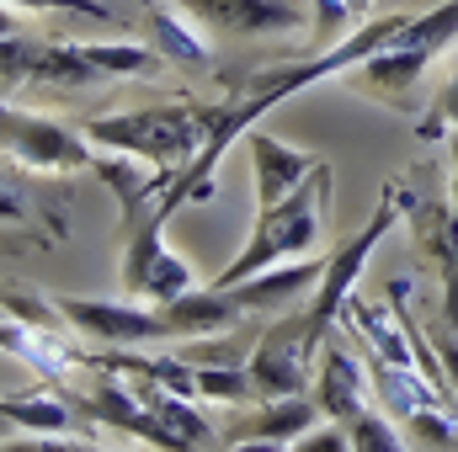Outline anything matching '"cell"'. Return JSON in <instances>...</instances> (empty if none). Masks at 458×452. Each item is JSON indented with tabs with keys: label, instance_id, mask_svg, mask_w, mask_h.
Wrapping results in <instances>:
<instances>
[{
	"label": "cell",
	"instance_id": "cell-15",
	"mask_svg": "<svg viewBox=\"0 0 458 452\" xmlns=\"http://www.w3.org/2000/svg\"><path fill=\"white\" fill-rule=\"evenodd\" d=\"M192 378H198V394H203V399L240 405V399L256 394V389H250V372H234V367H192Z\"/></svg>",
	"mask_w": 458,
	"mask_h": 452
},
{
	"label": "cell",
	"instance_id": "cell-10",
	"mask_svg": "<svg viewBox=\"0 0 458 452\" xmlns=\"http://www.w3.org/2000/svg\"><path fill=\"white\" fill-rule=\"evenodd\" d=\"M315 399L304 394H277V399H261L256 415H240L229 421V431H219V448H250V442H299L315 421Z\"/></svg>",
	"mask_w": 458,
	"mask_h": 452
},
{
	"label": "cell",
	"instance_id": "cell-23",
	"mask_svg": "<svg viewBox=\"0 0 458 452\" xmlns=\"http://www.w3.org/2000/svg\"><path fill=\"white\" fill-rule=\"evenodd\" d=\"M0 442H5V437H0Z\"/></svg>",
	"mask_w": 458,
	"mask_h": 452
},
{
	"label": "cell",
	"instance_id": "cell-3",
	"mask_svg": "<svg viewBox=\"0 0 458 452\" xmlns=\"http://www.w3.org/2000/svg\"><path fill=\"white\" fill-rule=\"evenodd\" d=\"M405 203H411V197H405L400 187H389V192L378 197V213L368 219V229H357V234H352V245H342L336 255H326V272H320V282H315V293H310V304H304V320H310V331H315L320 340L331 336L336 314L346 309L352 282H357V272H362L368 250L384 239V229L400 219V208H405Z\"/></svg>",
	"mask_w": 458,
	"mask_h": 452
},
{
	"label": "cell",
	"instance_id": "cell-19",
	"mask_svg": "<svg viewBox=\"0 0 458 452\" xmlns=\"http://www.w3.org/2000/svg\"><path fill=\"white\" fill-rule=\"evenodd\" d=\"M5 5H16V11H75V16L113 21V11H107V5H97V0H5Z\"/></svg>",
	"mask_w": 458,
	"mask_h": 452
},
{
	"label": "cell",
	"instance_id": "cell-5",
	"mask_svg": "<svg viewBox=\"0 0 458 452\" xmlns=\"http://www.w3.org/2000/svg\"><path fill=\"white\" fill-rule=\"evenodd\" d=\"M0 149L21 171H91V138L59 117L21 113L0 102Z\"/></svg>",
	"mask_w": 458,
	"mask_h": 452
},
{
	"label": "cell",
	"instance_id": "cell-21",
	"mask_svg": "<svg viewBox=\"0 0 458 452\" xmlns=\"http://www.w3.org/2000/svg\"><path fill=\"white\" fill-rule=\"evenodd\" d=\"M11 32H16V16H11V5L0 0V38H11Z\"/></svg>",
	"mask_w": 458,
	"mask_h": 452
},
{
	"label": "cell",
	"instance_id": "cell-11",
	"mask_svg": "<svg viewBox=\"0 0 458 452\" xmlns=\"http://www.w3.org/2000/svg\"><path fill=\"white\" fill-rule=\"evenodd\" d=\"M315 405L336 421V426H346L357 410H362V372H357V362L346 356L342 346L331 340L326 346V362H320V389H315Z\"/></svg>",
	"mask_w": 458,
	"mask_h": 452
},
{
	"label": "cell",
	"instance_id": "cell-12",
	"mask_svg": "<svg viewBox=\"0 0 458 452\" xmlns=\"http://www.w3.org/2000/svg\"><path fill=\"white\" fill-rule=\"evenodd\" d=\"M144 38H149V48H155L160 59H176V64H192V70L208 64L203 38H198L176 11H165V5H149V11H144Z\"/></svg>",
	"mask_w": 458,
	"mask_h": 452
},
{
	"label": "cell",
	"instance_id": "cell-14",
	"mask_svg": "<svg viewBox=\"0 0 458 452\" xmlns=\"http://www.w3.org/2000/svg\"><path fill=\"white\" fill-rule=\"evenodd\" d=\"M0 224H32V197L16 171V160L0 149Z\"/></svg>",
	"mask_w": 458,
	"mask_h": 452
},
{
	"label": "cell",
	"instance_id": "cell-8",
	"mask_svg": "<svg viewBox=\"0 0 458 452\" xmlns=\"http://www.w3.org/2000/svg\"><path fill=\"white\" fill-rule=\"evenodd\" d=\"M182 16H192L214 38H267V32H293L304 27L310 5L304 0H176Z\"/></svg>",
	"mask_w": 458,
	"mask_h": 452
},
{
	"label": "cell",
	"instance_id": "cell-1",
	"mask_svg": "<svg viewBox=\"0 0 458 452\" xmlns=\"http://www.w3.org/2000/svg\"><path fill=\"white\" fill-rule=\"evenodd\" d=\"M331 192H336V171L320 160L283 203H272V208L256 213V229H250L245 250L214 277V288H229V282H240V277H250V272H261V266H277V261H288V255L315 250L320 234H326V219H331Z\"/></svg>",
	"mask_w": 458,
	"mask_h": 452
},
{
	"label": "cell",
	"instance_id": "cell-6",
	"mask_svg": "<svg viewBox=\"0 0 458 452\" xmlns=\"http://www.w3.org/2000/svg\"><path fill=\"white\" fill-rule=\"evenodd\" d=\"M315 346H326V340L310 331V320H304V309H293V314H283L261 346H256V356H250V389L261 394V399H277V394H304V378H310V362H315Z\"/></svg>",
	"mask_w": 458,
	"mask_h": 452
},
{
	"label": "cell",
	"instance_id": "cell-18",
	"mask_svg": "<svg viewBox=\"0 0 458 452\" xmlns=\"http://www.w3.org/2000/svg\"><path fill=\"white\" fill-rule=\"evenodd\" d=\"M443 117H454V128H458V64H454V80H448L443 96H437V107L427 113V122H421L416 133H421V138H437V133H443Z\"/></svg>",
	"mask_w": 458,
	"mask_h": 452
},
{
	"label": "cell",
	"instance_id": "cell-13",
	"mask_svg": "<svg viewBox=\"0 0 458 452\" xmlns=\"http://www.w3.org/2000/svg\"><path fill=\"white\" fill-rule=\"evenodd\" d=\"M91 64L102 70V80H117V75H149L160 64V54L149 43H86Z\"/></svg>",
	"mask_w": 458,
	"mask_h": 452
},
{
	"label": "cell",
	"instance_id": "cell-4",
	"mask_svg": "<svg viewBox=\"0 0 458 452\" xmlns=\"http://www.w3.org/2000/svg\"><path fill=\"white\" fill-rule=\"evenodd\" d=\"M165 213H171L165 203L149 208L139 224H128V245H123V288L144 304H165V298L198 288L192 266L176 250H165Z\"/></svg>",
	"mask_w": 458,
	"mask_h": 452
},
{
	"label": "cell",
	"instance_id": "cell-2",
	"mask_svg": "<svg viewBox=\"0 0 458 452\" xmlns=\"http://www.w3.org/2000/svg\"><path fill=\"white\" fill-rule=\"evenodd\" d=\"M214 113H219V107H192V102H182V107L117 113V117L86 122V138L102 144V149H123V155H139V160L160 165V181L171 187V181L198 160V149L208 144Z\"/></svg>",
	"mask_w": 458,
	"mask_h": 452
},
{
	"label": "cell",
	"instance_id": "cell-20",
	"mask_svg": "<svg viewBox=\"0 0 458 452\" xmlns=\"http://www.w3.org/2000/svg\"><path fill=\"white\" fill-rule=\"evenodd\" d=\"M416 431H411V442H437V448H454L458 442V431H448V421L443 415H427V410H411L405 415Z\"/></svg>",
	"mask_w": 458,
	"mask_h": 452
},
{
	"label": "cell",
	"instance_id": "cell-9",
	"mask_svg": "<svg viewBox=\"0 0 458 452\" xmlns=\"http://www.w3.org/2000/svg\"><path fill=\"white\" fill-rule=\"evenodd\" d=\"M240 138H245L250 165H256V208L283 203V197L320 165L315 155H304V149H293V144H283V138H272V133H261V128H245Z\"/></svg>",
	"mask_w": 458,
	"mask_h": 452
},
{
	"label": "cell",
	"instance_id": "cell-7",
	"mask_svg": "<svg viewBox=\"0 0 458 452\" xmlns=\"http://www.w3.org/2000/svg\"><path fill=\"white\" fill-rule=\"evenodd\" d=\"M54 309L64 314V325H75L86 340L102 346H160L176 340L160 304H117V298H54Z\"/></svg>",
	"mask_w": 458,
	"mask_h": 452
},
{
	"label": "cell",
	"instance_id": "cell-17",
	"mask_svg": "<svg viewBox=\"0 0 458 452\" xmlns=\"http://www.w3.org/2000/svg\"><path fill=\"white\" fill-rule=\"evenodd\" d=\"M310 11H315V48H331L346 27V0H310Z\"/></svg>",
	"mask_w": 458,
	"mask_h": 452
},
{
	"label": "cell",
	"instance_id": "cell-22",
	"mask_svg": "<svg viewBox=\"0 0 458 452\" xmlns=\"http://www.w3.org/2000/svg\"><path fill=\"white\" fill-rule=\"evenodd\" d=\"M0 421H5V399H0Z\"/></svg>",
	"mask_w": 458,
	"mask_h": 452
},
{
	"label": "cell",
	"instance_id": "cell-16",
	"mask_svg": "<svg viewBox=\"0 0 458 452\" xmlns=\"http://www.w3.org/2000/svg\"><path fill=\"white\" fill-rule=\"evenodd\" d=\"M394 442H400V437H394L378 415H362V410H357V415L346 421V448H394Z\"/></svg>",
	"mask_w": 458,
	"mask_h": 452
}]
</instances>
